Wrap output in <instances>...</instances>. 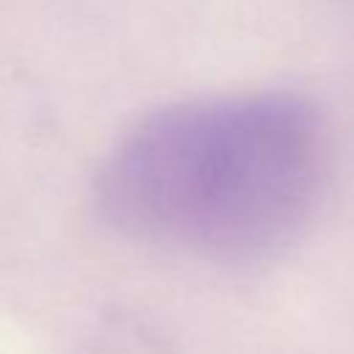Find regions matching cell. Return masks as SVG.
<instances>
[{
    "label": "cell",
    "mask_w": 354,
    "mask_h": 354,
    "mask_svg": "<svg viewBox=\"0 0 354 354\" xmlns=\"http://www.w3.org/2000/svg\"><path fill=\"white\" fill-rule=\"evenodd\" d=\"M324 180V130L304 97L246 91L152 111L100 169L105 218L152 246L213 263L282 252Z\"/></svg>",
    "instance_id": "cell-1"
}]
</instances>
